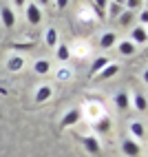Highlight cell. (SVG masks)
Masks as SVG:
<instances>
[{
	"instance_id": "6da1fadb",
	"label": "cell",
	"mask_w": 148,
	"mask_h": 157,
	"mask_svg": "<svg viewBox=\"0 0 148 157\" xmlns=\"http://www.w3.org/2000/svg\"><path fill=\"white\" fill-rule=\"evenodd\" d=\"M25 13H27V22L29 25H40L42 22V11H40V7L36 5V2H29V5H25Z\"/></svg>"
},
{
	"instance_id": "7a4b0ae2",
	"label": "cell",
	"mask_w": 148,
	"mask_h": 157,
	"mask_svg": "<svg viewBox=\"0 0 148 157\" xmlns=\"http://www.w3.org/2000/svg\"><path fill=\"white\" fill-rule=\"evenodd\" d=\"M122 153L128 155V157H139L142 155V146H139V142L126 137V140H122Z\"/></svg>"
},
{
	"instance_id": "3957f363",
	"label": "cell",
	"mask_w": 148,
	"mask_h": 157,
	"mask_svg": "<svg viewBox=\"0 0 148 157\" xmlns=\"http://www.w3.org/2000/svg\"><path fill=\"white\" fill-rule=\"evenodd\" d=\"M80 120H82V111H80V109H71L69 113H64V117H62V122H60V128L75 126Z\"/></svg>"
},
{
	"instance_id": "277c9868",
	"label": "cell",
	"mask_w": 148,
	"mask_h": 157,
	"mask_svg": "<svg viewBox=\"0 0 148 157\" xmlns=\"http://www.w3.org/2000/svg\"><path fill=\"white\" fill-rule=\"evenodd\" d=\"M117 73H120V64H117V62H108V64L97 73V78L100 80H111V78L117 75Z\"/></svg>"
},
{
	"instance_id": "5b68a950",
	"label": "cell",
	"mask_w": 148,
	"mask_h": 157,
	"mask_svg": "<svg viewBox=\"0 0 148 157\" xmlns=\"http://www.w3.org/2000/svg\"><path fill=\"white\" fill-rule=\"evenodd\" d=\"M148 40V33H146V27H135L131 31V42L137 47V44H146Z\"/></svg>"
},
{
	"instance_id": "8992f818",
	"label": "cell",
	"mask_w": 148,
	"mask_h": 157,
	"mask_svg": "<svg viewBox=\"0 0 148 157\" xmlns=\"http://www.w3.org/2000/svg\"><path fill=\"white\" fill-rule=\"evenodd\" d=\"M0 18H2L5 29H11V27L16 25V13H13L11 7H2V9H0Z\"/></svg>"
},
{
	"instance_id": "52a82bcc",
	"label": "cell",
	"mask_w": 148,
	"mask_h": 157,
	"mask_svg": "<svg viewBox=\"0 0 148 157\" xmlns=\"http://www.w3.org/2000/svg\"><path fill=\"white\" fill-rule=\"evenodd\" d=\"M51 95H53V89H51V84H40L38 86V91H36V102L38 104H42V102H47V100H51Z\"/></svg>"
},
{
	"instance_id": "ba28073f",
	"label": "cell",
	"mask_w": 148,
	"mask_h": 157,
	"mask_svg": "<svg viewBox=\"0 0 148 157\" xmlns=\"http://www.w3.org/2000/svg\"><path fill=\"white\" fill-rule=\"evenodd\" d=\"M84 148H86V153H91V155H100L102 146H100L95 135H86V137H84Z\"/></svg>"
},
{
	"instance_id": "9c48e42d",
	"label": "cell",
	"mask_w": 148,
	"mask_h": 157,
	"mask_svg": "<svg viewBox=\"0 0 148 157\" xmlns=\"http://www.w3.org/2000/svg\"><path fill=\"white\" fill-rule=\"evenodd\" d=\"M115 106H117L120 111H126V109H128L131 106V95H128V93H117V95H115Z\"/></svg>"
},
{
	"instance_id": "30bf717a",
	"label": "cell",
	"mask_w": 148,
	"mask_h": 157,
	"mask_svg": "<svg viewBox=\"0 0 148 157\" xmlns=\"http://www.w3.org/2000/svg\"><path fill=\"white\" fill-rule=\"evenodd\" d=\"M22 67H25V58H22V56H11V58L7 60V69H9V71H13V73L20 71Z\"/></svg>"
},
{
	"instance_id": "8fae6325",
	"label": "cell",
	"mask_w": 148,
	"mask_h": 157,
	"mask_svg": "<svg viewBox=\"0 0 148 157\" xmlns=\"http://www.w3.org/2000/svg\"><path fill=\"white\" fill-rule=\"evenodd\" d=\"M117 51H120L122 56H135L137 53V47L131 42V40H122L120 47H117Z\"/></svg>"
},
{
	"instance_id": "7c38bea8",
	"label": "cell",
	"mask_w": 148,
	"mask_h": 157,
	"mask_svg": "<svg viewBox=\"0 0 148 157\" xmlns=\"http://www.w3.org/2000/svg\"><path fill=\"white\" fill-rule=\"evenodd\" d=\"M108 62H111V60H108L106 56H102V58H97V60H95L93 64H91V78H95V75H97V73H100L104 67H106Z\"/></svg>"
},
{
	"instance_id": "4fadbf2b",
	"label": "cell",
	"mask_w": 148,
	"mask_h": 157,
	"mask_svg": "<svg viewBox=\"0 0 148 157\" xmlns=\"http://www.w3.org/2000/svg\"><path fill=\"white\" fill-rule=\"evenodd\" d=\"M44 42H47V47H58V29H53V27H49L47 31H44Z\"/></svg>"
},
{
	"instance_id": "5bb4252c",
	"label": "cell",
	"mask_w": 148,
	"mask_h": 157,
	"mask_svg": "<svg viewBox=\"0 0 148 157\" xmlns=\"http://www.w3.org/2000/svg\"><path fill=\"white\" fill-rule=\"evenodd\" d=\"M102 106H100V104H86V115H89V117H91V122H95V120H100L102 117Z\"/></svg>"
},
{
	"instance_id": "9a60e30c",
	"label": "cell",
	"mask_w": 148,
	"mask_h": 157,
	"mask_svg": "<svg viewBox=\"0 0 148 157\" xmlns=\"http://www.w3.org/2000/svg\"><path fill=\"white\" fill-rule=\"evenodd\" d=\"M33 71H36V73H40V75H47V73L51 71V62H49V60H44V58H42V60H36Z\"/></svg>"
},
{
	"instance_id": "2e32d148",
	"label": "cell",
	"mask_w": 148,
	"mask_h": 157,
	"mask_svg": "<svg viewBox=\"0 0 148 157\" xmlns=\"http://www.w3.org/2000/svg\"><path fill=\"white\" fill-rule=\"evenodd\" d=\"M115 42H117V36L113 33V31H106V33L102 36V40H100V44H102V49H111Z\"/></svg>"
},
{
	"instance_id": "e0dca14e",
	"label": "cell",
	"mask_w": 148,
	"mask_h": 157,
	"mask_svg": "<svg viewBox=\"0 0 148 157\" xmlns=\"http://www.w3.org/2000/svg\"><path fill=\"white\" fill-rule=\"evenodd\" d=\"M95 128H97L100 133H108V131H111V117L102 115L100 120H95Z\"/></svg>"
},
{
	"instance_id": "ac0fdd59",
	"label": "cell",
	"mask_w": 148,
	"mask_h": 157,
	"mask_svg": "<svg viewBox=\"0 0 148 157\" xmlns=\"http://www.w3.org/2000/svg\"><path fill=\"white\" fill-rule=\"evenodd\" d=\"M131 133H133V137L144 140V137H146V126H144L142 122H133V124H131Z\"/></svg>"
},
{
	"instance_id": "d6986e66",
	"label": "cell",
	"mask_w": 148,
	"mask_h": 157,
	"mask_svg": "<svg viewBox=\"0 0 148 157\" xmlns=\"http://www.w3.org/2000/svg\"><path fill=\"white\" fill-rule=\"evenodd\" d=\"M131 104H133L137 111L144 113V111H146V95H139V93H137L135 98H131Z\"/></svg>"
},
{
	"instance_id": "ffe728a7",
	"label": "cell",
	"mask_w": 148,
	"mask_h": 157,
	"mask_svg": "<svg viewBox=\"0 0 148 157\" xmlns=\"http://www.w3.org/2000/svg\"><path fill=\"white\" fill-rule=\"evenodd\" d=\"M69 58H71L69 44H58V60H60V62H66Z\"/></svg>"
},
{
	"instance_id": "44dd1931",
	"label": "cell",
	"mask_w": 148,
	"mask_h": 157,
	"mask_svg": "<svg viewBox=\"0 0 148 157\" xmlns=\"http://www.w3.org/2000/svg\"><path fill=\"white\" fill-rule=\"evenodd\" d=\"M133 18H135V11H128V9H126V11H122V16H120V25L122 27H128L133 22Z\"/></svg>"
},
{
	"instance_id": "7402d4cb",
	"label": "cell",
	"mask_w": 148,
	"mask_h": 157,
	"mask_svg": "<svg viewBox=\"0 0 148 157\" xmlns=\"http://www.w3.org/2000/svg\"><path fill=\"white\" fill-rule=\"evenodd\" d=\"M122 11H124V7H122V5H115V2L108 5V16H111V18H120Z\"/></svg>"
},
{
	"instance_id": "603a6c76",
	"label": "cell",
	"mask_w": 148,
	"mask_h": 157,
	"mask_svg": "<svg viewBox=\"0 0 148 157\" xmlns=\"http://www.w3.org/2000/svg\"><path fill=\"white\" fill-rule=\"evenodd\" d=\"M142 5H144V0H126V5H124V7L128 9V11H135V9H139Z\"/></svg>"
},
{
	"instance_id": "cb8c5ba5",
	"label": "cell",
	"mask_w": 148,
	"mask_h": 157,
	"mask_svg": "<svg viewBox=\"0 0 148 157\" xmlns=\"http://www.w3.org/2000/svg\"><path fill=\"white\" fill-rule=\"evenodd\" d=\"M66 78H71V71H66V69H62V71L58 73V80H66Z\"/></svg>"
},
{
	"instance_id": "d4e9b609",
	"label": "cell",
	"mask_w": 148,
	"mask_h": 157,
	"mask_svg": "<svg viewBox=\"0 0 148 157\" xmlns=\"http://www.w3.org/2000/svg\"><path fill=\"white\" fill-rule=\"evenodd\" d=\"M55 7L62 11V9H66V7H69V0H55Z\"/></svg>"
},
{
	"instance_id": "484cf974",
	"label": "cell",
	"mask_w": 148,
	"mask_h": 157,
	"mask_svg": "<svg viewBox=\"0 0 148 157\" xmlns=\"http://www.w3.org/2000/svg\"><path fill=\"white\" fill-rule=\"evenodd\" d=\"M139 20H142V27H146V22H148V11H142V13H139Z\"/></svg>"
},
{
	"instance_id": "4316f807",
	"label": "cell",
	"mask_w": 148,
	"mask_h": 157,
	"mask_svg": "<svg viewBox=\"0 0 148 157\" xmlns=\"http://www.w3.org/2000/svg\"><path fill=\"white\" fill-rule=\"evenodd\" d=\"M13 2H16V7H25V5H27V0H13Z\"/></svg>"
},
{
	"instance_id": "83f0119b",
	"label": "cell",
	"mask_w": 148,
	"mask_h": 157,
	"mask_svg": "<svg viewBox=\"0 0 148 157\" xmlns=\"http://www.w3.org/2000/svg\"><path fill=\"white\" fill-rule=\"evenodd\" d=\"M113 2H115V5H122V7H124V5H126V0H113Z\"/></svg>"
},
{
	"instance_id": "f1b7e54d",
	"label": "cell",
	"mask_w": 148,
	"mask_h": 157,
	"mask_svg": "<svg viewBox=\"0 0 148 157\" xmlns=\"http://www.w3.org/2000/svg\"><path fill=\"white\" fill-rule=\"evenodd\" d=\"M38 2H40V5H49V0H38Z\"/></svg>"
}]
</instances>
